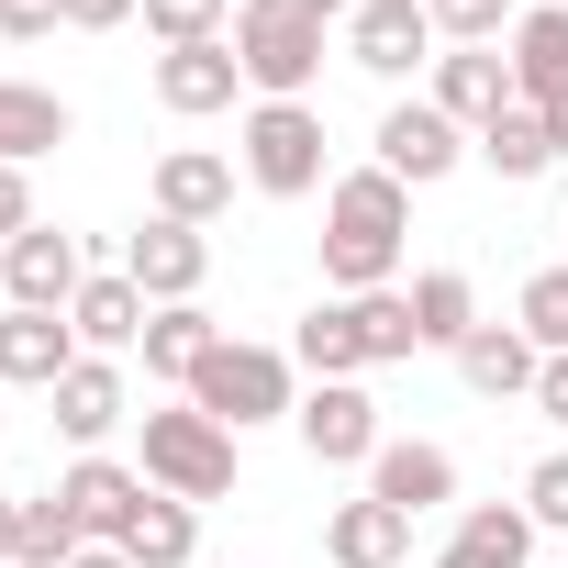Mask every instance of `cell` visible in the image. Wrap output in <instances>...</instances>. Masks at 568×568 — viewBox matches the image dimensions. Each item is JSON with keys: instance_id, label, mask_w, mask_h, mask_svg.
Masks as SVG:
<instances>
[{"instance_id": "obj_1", "label": "cell", "mask_w": 568, "mask_h": 568, "mask_svg": "<svg viewBox=\"0 0 568 568\" xmlns=\"http://www.w3.org/2000/svg\"><path fill=\"white\" fill-rule=\"evenodd\" d=\"M402 234H413V190L390 168H346L324 190V291L335 302H368L402 278Z\"/></svg>"}, {"instance_id": "obj_2", "label": "cell", "mask_w": 568, "mask_h": 568, "mask_svg": "<svg viewBox=\"0 0 568 568\" xmlns=\"http://www.w3.org/2000/svg\"><path fill=\"white\" fill-rule=\"evenodd\" d=\"M335 34H346L335 0H245V12H234V68H245L256 101H313Z\"/></svg>"}, {"instance_id": "obj_3", "label": "cell", "mask_w": 568, "mask_h": 568, "mask_svg": "<svg viewBox=\"0 0 568 568\" xmlns=\"http://www.w3.org/2000/svg\"><path fill=\"white\" fill-rule=\"evenodd\" d=\"M234 168H245V190H267V201L335 190V179H324V112H313V101H256V112L234 123Z\"/></svg>"}, {"instance_id": "obj_4", "label": "cell", "mask_w": 568, "mask_h": 568, "mask_svg": "<svg viewBox=\"0 0 568 568\" xmlns=\"http://www.w3.org/2000/svg\"><path fill=\"white\" fill-rule=\"evenodd\" d=\"M145 435V479L168 501H223L234 490V424H212L201 402H168V413H134Z\"/></svg>"}, {"instance_id": "obj_5", "label": "cell", "mask_w": 568, "mask_h": 568, "mask_svg": "<svg viewBox=\"0 0 568 568\" xmlns=\"http://www.w3.org/2000/svg\"><path fill=\"white\" fill-rule=\"evenodd\" d=\"M190 402L212 413V424H291L302 413V390H291V357L278 346H245V335H223L212 357H201V379H190Z\"/></svg>"}, {"instance_id": "obj_6", "label": "cell", "mask_w": 568, "mask_h": 568, "mask_svg": "<svg viewBox=\"0 0 568 568\" xmlns=\"http://www.w3.org/2000/svg\"><path fill=\"white\" fill-rule=\"evenodd\" d=\"M291 435H302V457L313 468H368L390 435H379V402H368V379H313L302 390V413H291Z\"/></svg>"}, {"instance_id": "obj_7", "label": "cell", "mask_w": 568, "mask_h": 568, "mask_svg": "<svg viewBox=\"0 0 568 568\" xmlns=\"http://www.w3.org/2000/svg\"><path fill=\"white\" fill-rule=\"evenodd\" d=\"M346 68H368V79H413V68H435V12L424 0H346Z\"/></svg>"}, {"instance_id": "obj_8", "label": "cell", "mask_w": 568, "mask_h": 568, "mask_svg": "<svg viewBox=\"0 0 568 568\" xmlns=\"http://www.w3.org/2000/svg\"><path fill=\"white\" fill-rule=\"evenodd\" d=\"M123 278H134L156 313H168V302H201V278H212V234H201V223H156V212H145V223L123 234Z\"/></svg>"}, {"instance_id": "obj_9", "label": "cell", "mask_w": 568, "mask_h": 568, "mask_svg": "<svg viewBox=\"0 0 568 568\" xmlns=\"http://www.w3.org/2000/svg\"><path fill=\"white\" fill-rule=\"evenodd\" d=\"M79 291H90V267H79V234L34 223V234H12V245H0V302H12V313H68Z\"/></svg>"}, {"instance_id": "obj_10", "label": "cell", "mask_w": 568, "mask_h": 568, "mask_svg": "<svg viewBox=\"0 0 568 568\" xmlns=\"http://www.w3.org/2000/svg\"><path fill=\"white\" fill-rule=\"evenodd\" d=\"M368 168H390L402 190H435L446 168H468V123H446L435 101H390L379 112V156Z\"/></svg>"}, {"instance_id": "obj_11", "label": "cell", "mask_w": 568, "mask_h": 568, "mask_svg": "<svg viewBox=\"0 0 568 568\" xmlns=\"http://www.w3.org/2000/svg\"><path fill=\"white\" fill-rule=\"evenodd\" d=\"M45 402H57V435H68L79 457H101V446L134 424V379H123V357H79Z\"/></svg>"}, {"instance_id": "obj_12", "label": "cell", "mask_w": 568, "mask_h": 568, "mask_svg": "<svg viewBox=\"0 0 568 568\" xmlns=\"http://www.w3.org/2000/svg\"><path fill=\"white\" fill-rule=\"evenodd\" d=\"M424 101H435L446 123H468V145H479V134H490V123L513 112V57H501V45H446V57H435V90H424Z\"/></svg>"}, {"instance_id": "obj_13", "label": "cell", "mask_w": 568, "mask_h": 568, "mask_svg": "<svg viewBox=\"0 0 568 568\" xmlns=\"http://www.w3.org/2000/svg\"><path fill=\"white\" fill-rule=\"evenodd\" d=\"M57 501L79 513V535H90V546H123V535H134V513L156 501V479H145V468H123V457H79V468L57 479Z\"/></svg>"}, {"instance_id": "obj_14", "label": "cell", "mask_w": 568, "mask_h": 568, "mask_svg": "<svg viewBox=\"0 0 568 568\" xmlns=\"http://www.w3.org/2000/svg\"><path fill=\"white\" fill-rule=\"evenodd\" d=\"M501 57H513V101L524 112H568V0H535L501 34Z\"/></svg>"}, {"instance_id": "obj_15", "label": "cell", "mask_w": 568, "mask_h": 568, "mask_svg": "<svg viewBox=\"0 0 568 568\" xmlns=\"http://www.w3.org/2000/svg\"><path fill=\"white\" fill-rule=\"evenodd\" d=\"M79 357L90 346H79L68 313H12V302H0V390H57Z\"/></svg>"}, {"instance_id": "obj_16", "label": "cell", "mask_w": 568, "mask_h": 568, "mask_svg": "<svg viewBox=\"0 0 568 568\" xmlns=\"http://www.w3.org/2000/svg\"><path fill=\"white\" fill-rule=\"evenodd\" d=\"M234 90H245V68H234V34H212V45H168V57H156V101H168L179 123H212V112H234Z\"/></svg>"}, {"instance_id": "obj_17", "label": "cell", "mask_w": 568, "mask_h": 568, "mask_svg": "<svg viewBox=\"0 0 568 568\" xmlns=\"http://www.w3.org/2000/svg\"><path fill=\"white\" fill-rule=\"evenodd\" d=\"M234 212V156H212V145H168L156 156V223H223Z\"/></svg>"}, {"instance_id": "obj_18", "label": "cell", "mask_w": 568, "mask_h": 568, "mask_svg": "<svg viewBox=\"0 0 568 568\" xmlns=\"http://www.w3.org/2000/svg\"><path fill=\"white\" fill-rule=\"evenodd\" d=\"M368 490H379L390 513H446V501H457V457L424 446V435H390V446L368 457Z\"/></svg>"}, {"instance_id": "obj_19", "label": "cell", "mask_w": 568, "mask_h": 568, "mask_svg": "<svg viewBox=\"0 0 568 568\" xmlns=\"http://www.w3.org/2000/svg\"><path fill=\"white\" fill-rule=\"evenodd\" d=\"M324 557L335 568H402L413 557V513H390L379 490H357V501L324 513Z\"/></svg>"}, {"instance_id": "obj_20", "label": "cell", "mask_w": 568, "mask_h": 568, "mask_svg": "<svg viewBox=\"0 0 568 568\" xmlns=\"http://www.w3.org/2000/svg\"><path fill=\"white\" fill-rule=\"evenodd\" d=\"M535 557V513L524 501H468L457 535L435 546V568H524Z\"/></svg>"}, {"instance_id": "obj_21", "label": "cell", "mask_w": 568, "mask_h": 568, "mask_svg": "<svg viewBox=\"0 0 568 568\" xmlns=\"http://www.w3.org/2000/svg\"><path fill=\"white\" fill-rule=\"evenodd\" d=\"M68 324H79V346H90V357H123V346H145V324H156V302L134 291L123 267H101L90 291L68 302Z\"/></svg>"}, {"instance_id": "obj_22", "label": "cell", "mask_w": 568, "mask_h": 568, "mask_svg": "<svg viewBox=\"0 0 568 568\" xmlns=\"http://www.w3.org/2000/svg\"><path fill=\"white\" fill-rule=\"evenodd\" d=\"M535 368H546V357H535L524 324H479V335L457 346V379H468L479 402H535Z\"/></svg>"}, {"instance_id": "obj_23", "label": "cell", "mask_w": 568, "mask_h": 568, "mask_svg": "<svg viewBox=\"0 0 568 568\" xmlns=\"http://www.w3.org/2000/svg\"><path fill=\"white\" fill-rule=\"evenodd\" d=\"M79 134V112L57 101V90H34V79H0V168H34V156H57Z\"/></svg>"}, {"instance_id": "obj_24", "label": "cell", "mask_w": 568, "mask_h": 568, "mask_svg": "<svg viewBox=\"0 0 568 568\" xmlns=\"http://www.w3.org/2000/svg\"><path fill=\"white\" fill-rule=\"evenodd\" d=\"M212 346H223V324H212L201 302H168V313L145 324V346H134V357H145V379H168V390H190Z\"/></svg>"}, {"instance_id": "obj_25", "label": "cell", "mask_w": 568, "mask_h": 568, "mask_svg": "<svg viewBox=\"0 0 568 568\" xmlns=\"http://www.w3.org/2000/svg\"><path fill=\"white\" fill-rule=\"evenodd\" d=\"M291 368H313V379H368V324H357V302H313L302 335H291Z\"/></svg>"}, {"instance_id": "obj_26", "label": "cell", "mask_w": 568, "mask_h": 568, "mask_svg": "<svg viewBox=\"0 0 568 568\" xmlns=\"http://www.w3.org/2000/svg\"><path fill=\"white\" fill-rule=\"evenodd\" d=\"M402 302H413V335H424V346H446V357H457V346L479 335V291H468L457 267H424Z\"/></svg>"}, {"instance_id": "obj_27", "label": "cell", "mask_w": 568, "mask_h": 568, "mask_svg": "<svg viewBox=\"0 0 568 568\" xmlns=\"http://www.w3.org/2000/svg\"><path fill=\"white\" fill-rule=\"evenodd\" d=\"M468 156H479L490 179H513V190H535V179L557 168V145H546V112H524V101H513V112H501V123H490Z\"/></svg>"}, {"instance_id": "obj_28", "label": "cell", "mask_w": 568, "mask_h": 568, "mask_svg": "<svg viewBox=\"0 0 568 568\" xmlns=\"http://www.w3.org/2000/svg\"><path fill=\"white\" fill-rule=\"evenodd\" d=\"M123 557H134V568H190V557H201V501H168V490H156V501L134 513Z\"/></svg>"}, {"instance_id": "obj_29", "label": "cell", "mask_w": 568, "mask_h": 568, "mask_svg": "<svg viewBox=\"0 0 568 568\" xmlns=\"http://www.w3.org/2000/svg\"><path fill=\"white\" fill-rule=\"evenodd\" d=\"M90 535H79V513L45 490V501H12V568H68Z\"/></svg>"}, {"instance_id": "obj_30", "label": "cell", "mask_w": 568, "mask_h": 568, "mask_svg": "<svg viewBox=\"0 0 568 568\" xmlns=\"http://www.w3.org/2000/svg\"><path fill=\"white\" fill-rule=\"evenodd\" d=\"M513 324L535 335V357H568V267H535V278H524Z\"/></svg>"}, {"instance_id": "obj_31", "label": "cell", "mask_w": 568, "mask_h": 568, "mask_svg": "<svg viewBox=\"0 0 568 568\" xmlns=\"http://www.w3.org/2000/svg\"><path fill=\"white\" fill-rule=\"evenodd\" d=\"M234 12L245 0H145V34L156 45H212V34H234Z\"/></svg>"}, {"instance_id": "obj_32", "label": "cell", "mask_w": 568, "mask_h": 568, "mask_svg": "<svg viewBox=\"0 0 568 568\" xmlns=\"http://www.w3.org/2000/svg\"><path fill=\"white\" fill-rule=\"evenodd\" d=\"M424 12H435L446 45H501V34L524 23V0H424Z\"/></svg>"}, {"instance_id": "obj_33", "label": "cell", "mask_w": 568, "mask_h": 568, "mask_svg": "<svg viewBox=\"0 0 568 568\" xmlns=\"http://www.w3.org/2000/svg\"><path fill=\"white\" fill-rule=\"evenodd\" d=\"M357 324H368V368H402V357L424 346V335H413V302H402V291H368V302H357Z\"/></svg>"}, {"instance_id": "obj_34", "label": "cell", "mask_w": 568, "mask_h": 568, "mask_svg": "<svg viewBox=\"0 0 568 568\" xmlns=\"http://www.w3.org/2000/svg\"><path fill=\"white\" fill-rule=\"evenodd\" d=\"M524 513H535V535H568V446H546L524 468Z\"/></svg>"}, {"instance_id": "obj_35", "label": "cell", "mask_w": 568, "mask_h": 568, "mask_svg": "<svg viewBox=\"0 0 568 568\" xmlns=\"http://www.w3.org/2000/svg\"><path fill=\"white\" fill-rule=\"evenodd\" d=\"M57 12H68V34H123L145 0H57Z\"/></svg>"}, {"instance_id": "obj_36", "label": "cell", "mask_w": 568, "mask_h": 568, "mask_svg": "<svg viewBox=\"0 0 568 568\" xmlns=\"http://www.w3.org/2000/svg\"><path fill=\"white\" fill-rule=\"evenodd\" d=\"M68 12H57V0H0V34H12V45H34V34H57Z\"/></svg>"}, {"instance_id": "obj_37", "label": "cell", "mask_w": 568, "mask_h": 568, "mask_svg": "<svg viewBox=\"0 0 568 568\" xmlns=\"http://www.w3.org/2000/svg\"><path fill=\"white\" fill-rule=\"evenodd\" d=\"M12 234H34V179L0 168V245H12Z\"/></svg>"}, {"instance_id": "obj_38", "label": "cell", "mask_w": 568, "mask_h": 568, "mask_svg": "<svg viewBox=\"0 0 568 568\" xmlns=\"http://www.w3.org/2000/svg\"><path fill=\"white\" fill-rule=\"evenodd\" d=\"M535 413L568 435V357H546V368H535Z\"/></svg>"}, {"instance_id": "obj_39", "label": "cell", "mask_w": 568, "mask_h": 568, "mask_svg": "<svg viewBox=\"0 0 568 568\" xmlns=\"http://www.w3.org/2000/svg\"><path fill=\"white\" fill-rule=\"evenodd\" d=\"M68 568H134V557H123V546H79Z\"/></svg>"}, {"instance_id": "obj_40", "label": "cell", "mask_w": 568, "mask_h": 568, "mask_svg": "<svg viewBox=\"0 0 568 568\" xmlns=\"http://www.w3.org/2000/svg\"><path fill=\"white\" fill-rule=\"evenodd\" d=\"M546 145H557V168H568V112H546Z\"/></svg>"}, {"instance_id": "obj_41", "label": "cell", "mask_w": 568, "mask_h": 568, "mask_svg": "<svg viewBox=\"0 0 568 568\" xmlns=\"http://www.w3.org/2000/svg\"><path fill=\"white\" fill-rule=\"evenodd\" d=\"M0 568H12V501H0Z\"/></svg>"}]
</instances>
